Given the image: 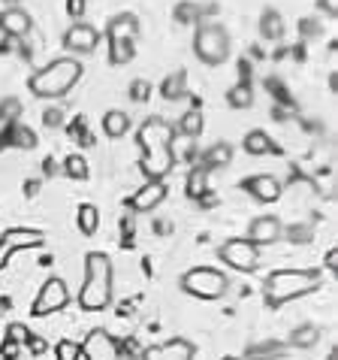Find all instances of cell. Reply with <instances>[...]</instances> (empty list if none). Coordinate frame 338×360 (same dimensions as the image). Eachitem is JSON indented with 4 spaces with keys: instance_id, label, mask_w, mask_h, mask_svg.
Listing matches in <instances>:
<instances>
[{
    "instance_id": "484cf974",
    "label": "cell",
    "mask_w": 338,
    "mask_h": 360,
    "mask_svg": "<svg viewBox=\"0 0 338 360\" xmlns=\"http://www.w3.org/2000/svg\"><path fill=\"white\" fill-rule=\"evenodd\" d=\"M187 94V76L184 73H173L161 82V97L163 100H182Z\"/></svg>"
},
{
    "instance_id": "603a6c76",
    "label": "cell",
    "mask_w": 338,
    "mask_h": 360,
    "mask_svg": "<svg viewBox=\"0 0 338 360\" xmlns=\"http://www.w3.org/2000/svg\"><path fill=\"white\" fill-rule=\"evenodd\" d=\"M293 348H302V352H308V348H314L317 342H320V327L317 324H299L290 330V339H287Z\"/></svg>"
},
{
    "instance_id": "4fadbf2b",
    "label": "cell",
    "mask_w": 338,
    "mask_h": 360,
    "mask_svg": "<svg viewBox=\"0 0 338 360\" xmlns=\"http://www.w3.org/2000/svg\"><path fill=\"white\" fill-rule=\"evenodd\" d=\"M166 197H169L166 179H148V182L139 188L130 200H127V206H130L133 212H154V209L161 206Z\"/></svg>"
},
{
    "instance_id": "83f0119b",
    "label": "cell",
    "mask_w": 338,
    "mask_h": 360,
    "mask_svg": "<svg viewBox=\"0 0 338 360\" xmlns=\"http://www.w3.org/2000/svg\"><path fill=\"white\" fill-rule=\"evenodd\" d=\"M227 103H230L233 109H248V106L254 103V88L248 85V82L233 85L230 91H227Z\"/></svg>"
},
{
    "instance_id": "74e56055",
    "label": "cell",
    "mask_w": 338,
    "mask_h": 360,
    "mask_svg": "<svg viewBox=\"0 0 338 360\" xmlns=\"http://www.w3.org/2000/svg\"><path fill=\"white\" fill-rule=\"evenodd\" d=\"M320 9L326 15H338V0H320Z\"/></svg>"
},
{
    "instance_id": "b9f144b4",
    "label": "cell",
    "mask_w": 338,
    "mask_h": 360,
    "mask_svg": "<svg viewBox=\"0 0 338 360\" xmlns=\"http://www.w3.org/2000/svg\"><path fill=\"white\" fill-rule=\"evenodd\" d=\"M4 4H9V6H13V4H22V0H4Z\"/></svg>"
},
{
    "instance_id": "ffe728a7",
    "label": "cell",
    "mask_w": 338,
    "mask_h": 360,
    "mask_svg": "<svg viewBox=\"0 0 338 360\" xmlns=\"http://www.w3.org/2000/svg\"><path fill=\"white\" fill-rule=\"evenodd\" d=\"M130 127H133L130 115L121 112V109H109V112L103 115V134L112 136V139L127 136V134H130Z\"/></svg>"
},
{
    "instance_id": "6da1fadb",
    "label": "cell",
    "mask_w": 338,
    "mask_h": 360,
    "mask_svg": "<svg viewBox=\"0 0 338 360\" xmlns=\"http://www.w3.org/2000/svg\"><path fill=\"white\" fill-rule=\"evenodd\" d=\"M115 269L109 261L106 252H88L85 255V278L82 288H79L76 303L85 312H103V309L112 306L115 297Z\"/></svg>"
},
{
    "instance_id": "d590c367",
    "label": "cell",
    "mask_w": 338,
    "mask_h": 360,
    "mask_svg": "<svg viewBox=\"0 0 338 360\" xmlns=\"http://www.w3.org/2000/svg\"><path fill=\"white\" fill-rule=\"evenodd\" d=\"M64 118H67V115H64L61 106H48L46 112H43V124H46V127H61Z\"/></svg>"
},
{
    "instance_id": "4316f807",
    "label": "cell",
    "mask_w": 338,
    "mask_h": 360,
    "mask_svg": "<svg viewBox=\"0 0 338 360\" xmlns=\"http://www.w3.org/2000/svg\"><path fill=\"white\" fill-rule=\"evenodd\" d=\"M187 197L191 200H203L205 194H208V173L203 167H196V169H191V176H187Z\"/></svg>"
},
{
    "instance_id": "277c9868",
    "label": "cell",
    "mask_w": 338,
    "mask_h": 360,
    "mask_svg": "<svg viewBox=\"0 0 338 360\" xmlns=\"http://www.w3.org/2000/svg\"><path fill=\"white\" fill-rule=\"evenodd\" d=\"M142 37V25L133 13H121L106 25V39H109V61L115 67H124L133 61L136 55V39Z\"/></svg>"
},
{
    "instance_id": "1f68e13d",
    "label": "cell",
    "mask_w": 338,
    "mask_h": 360,
    "mask_svg": "<svg viewBox=\"0 0 338 360\" xmlns=\"http://www.w3.org/2000/svg\"><path fill=\"white\" fill-rule=\"evenodd\" d=\"M175 22L178 25H196L200 22V6L196 4H178L175 6Z\"/></svg>"
},
{
    "instance_id": "f35d334b",
    "label": "cell",
    "mask_w": 338,
    "mask_h": 360,
    "mask_svg": "<svg viewBox=\"0 0 338 360\" xmlns=\"http://www.w3.org/2000/svg\"><path fill=\"white\" fill-rule=\"evenodd\" d=\"M326 266L338 269V252H335V248H330V252H326Z\"/></svg>"
},
{
    "instance_id": "ac0fdd59",
    "label": "cell",
    "mask_w": 338,
    "mask_h": 360,
    "mask_svg": "<svg viewBox=\"0 0 338 360\" xmlns=\"http://www.w3.org/2000/svg\"><path fill=\"white\" fill-rule=\"evenodd\" d=\"M0 243H4L9 248V255H13V252H25V248H39L46 243V236L39 233V230H31V227H13L0 236Z\"/></svg>"
},
{
    "instance_id": "8992f818",
    "label": "cell",
    "mask_w": 338,
    "mask_h": 360,
    "mask_svg": "<svg viewBox=\"0 0 338 360\" xmlns=\"http://www.w3.org/2000/svg\"><path fill=\"white\" fill-rule=\"evenodd\" d=\"M182 291L187 297H196V300H221L227 291H230V278H227L224 269H215V266H194L182 273Z\"/></svg>"
},
{
    "instance_id": "8d00e7d4",
    "label": "cell",
    "mask_w": 338,
    "mask_h": 360,
    "mask_svg": "<svg viewBox=\"0 0 338 360\" xmlns=\"http://www.w3.org/2000/svg\"><path fill=\"white\" fill-rule=\"evenodd\" d=\"M67 9H69V13H73L76 18H79V15L85 13V0H67Z\"/></svg>"
},
{
    "instance_id": "9a60e30c",
    "label": "cell",
    "mask_w": 338,
    "mask_h": 360,
    "mask_svg": "<svg viewBox=\"0 0 338 360\" xmlns=\"http://www.w3.org/2000/svg\"><path fill=\"white\" fill-rule=\"evenodd\" d=\"M281 233H284V221L278 215H257L254 221L248 224V239L257 243L260 248L281 243Z\"/></svg>"
},
{
    "instance_id": "ba28073f",
    "label": "cell",
    "mask_w": 338,
    "mask_h": 360,
    "mask_svg": "<svg viewBox=\"0 0 338 360\" xmlns=\"http://www.w3.org/2000/svg\"><path fill=\"white\" fill-rule=\"evenodd\" d=\"M69 303V288L61 276H52V278H46V285L39 288V294L34 300V309L31 312L36 318H43V315H55V312H61V309Z\"/></svg>"
},
{
    "instance_id": "e575fe53",
    "label": "cell",
    "mask_w": 338,
    "mask_h": 360,
    "mask_svg": "<svg viewBox=\"0 0 338 360\" xmlns=\"http://www.w3.org/2000/svg\"><path fill=\"white\" fill-rule=\"evenodd\" d=\"M13 143L15 146H25V148H34L36 146V136L31 127H13Z\"/></svg>"
},
{
    "instance_id": "5bb4252c",
    "label": "cell",
    "mask_w": 338,
    "mask_h": 360,
    "mask_svg": "<svg viewBox=\"0 0 338 360\" xmlns=\"http://www.w3.org/2000/svg\"><path fill=\"white\" fill-rule=\"evenodd\" d=\"M242 188L248 194H251L257 203H278L284 194V185H281V179L272 176V173H254V176H248Z\"/></svg>"
},
{
    "instance_id": "60d3db41",
    "label": "cell",
    "mask_w": 338,
    "mask_h": 360,
    "mask_svg": "<svg viewBox=\"0 0 338 360\" xmlns=\"http://www.w3.org/2000/svg\"><path fill=\"white\" fill-rule=\"evenodd\" d=\"M221 360H245V357H236V354H224Z\"/></svg>"
},
{
    "instance_id": "4dcf8cb0",
    "label": "cell",
    "mask_w": 338,
    "mask_h": 360,
    "mask_svg": "<svg viewBox=\"0 0 338 360\" xmlns=\"http://www.w3.org/2000/svg\"><path fill=\"white\" fill-rule=\"evenodd\" d=\"M64 173L69 179H88V161L82 155H69L64 161Z\"/></svg>"
},
{
    "instance_id": "7c38bea8",
    "label": "cell",
    "mask_w": 338,
    "mask_h": 360,
    "mask_svg": "<svg viewBox=\"0 0 338 360\" xmlns=\"http://www.w3.org/2000/svg\"><path fill=\"white\" fill-rule=\"evenodd\" d=\"M100 46V31L94 25H85V22H76L67 27L64 34V49L69 55H91L94 49Z\"/></svg>"
},
{
    "instance_id": "8fae6325",
    "label": "cell",
    "mask_w": 338,
    "mask_h": 360,
    "mask_svg": "<svg viewBox=\"0 0 338 360\" xmlns=\"http://www.w3.org/2000/svg\"><path fill=\"white\" fill-rule=\"evenodd\" d=\"M196 357V345L184 336H173L166 342L148 345L142 352V360H194Z\"/></svg>"
},
{
    "instance_id": "7a4b0ae2",
    "label": "cell",
    "mask_w": 338,
    "mask_h": 360,
    "mask_svg": "<svg viewBox=\"0 0 338 360\" xmlns=\"http://www.w3.org/2000/svg\"><path fill=\"white\" fill-rule=\"evenodd\" d=\"M79 79H82V64H79L73 55H64V58L48 61L46 67H39L36 73L27 79V88H31V94L39 100H61L79 85Z\"/></svg>"
},
{
    "instance_id": "f1b7e54d",
    "label": "cell",
    "mask_w": 338,
    "mask_h": 360,
    "mask_svg": "<svg viewBox=\"0 0 338 360\" xmlns=\"http://www.w3.org/2000/svg\"><path fill=\"white\" fill-rule=\"evenodd\" d=\"M281 239H287V243H311L314 230H311V224H293V227H284Z\"/></svg>"
},
{
    "instance_id": "3957f363",
    "label": "cell",
    "mask_w": 338,
    "mask_h": 360,
    "mask_svg": "<svg viewBox=\"0 0 338 360\" xmlns=\"http://www.w3.org/2000/svg\"><path fill=\"white\" fill-rule=\"evenodd\" d=\"M320 282H323L320 269H278V273L266 278L263 297H266V303L275 309V306H284V303H290V300H299L305 294L317 291Z\"/></svg>"
},
{
    "instance_id": "ab89813d",
    "label": "cell",
    "mask_w": 338,
    "mask_h": 360,
    "mask_svg": "<svg viewBox=\"0 0 338 360\" xmlns=\"http://www.w3.org/2000/svg\"><path fill=\"white\" fill-rule=\"evenodd\" d=\"M6 255H9V248H6L4 243H0V266H4V264H6Z\"/></svg>"
},
{
    "instance_id": "30bf717a",
    "label": "cell",
    "mask_w": 338,
    "mask_h": 360,
    "mask_svg": "<svg viewBox=\"0 0 338 360\" xmlns=\"http://www.w3.org/2000/svg\"><path fill=\"white\" fill-rule=\"evenodd\" d=\"M136 139H139V148H142V152H161V148H169V143H173V124L151 115L142 122Z\"/></svg>"
},
{
    "instance_id": "d6a6232c",
    "label": "cell",
    "mask_w": 338,
    "mask_h": 360,
    "mask_svg": "<svg viewBox=\"0 0 338 360\" xmlns=\"http://www.w3.org/2000/svg\"><path fill=\"white\" fill-rule=\"evenodd\" d=\"M148 97H151V82H148V79H133L130 82V100L133 103H145Z\"/></svg>"
},
{
    "instance_id": "e0dca14e",
    "label": "cell",
    "mask_w": 338,
    "mask_h": 360,
    "mask_svg": "<svg viewBox=\"0 0 338 360\" xmlns=\"http://www.w3.org/2000/svg\"><path fill=\"white\" fill-rule=\"evenodd\" d=\"M175 167V155H173V146L161 148V152H142V161H139V169L148 176V179H166Z\"/></svg>"
},
{
    "instance_id": "44dd1931",
    "label": "cell",
    "mask_w": 338,
    "mask_h": 360,
    "mask_svg": "<svg viewBox=\"0 0 338 360\" xmlns=\"http://www.w3.org/2000/svg\"><path fill=\"white\" fill-rule=\"evenodd\" d=\"M242 148L248 155H254V158H260V155H272L275 152V143H272V136L260 131V127H254V131H248L245 139H242Z\"/></svg>"
},
{
    "instance_id": "d4e9b609",
    "label": "cell",
    "mask_w": 338,
    "mask_h": 360,
    "mask_svg": "<svg viewBox=\"0 0 338 360\" xmlns=\"http://www.w3.org/2000/svg\"><path fill=\"white\" fill-rule=\"evenodd\" d=\"M79 230H82L85 236H94L97 230H100V209H97L94 203H82L79 206Z\"/></svg>"
},
{
    "instance_id": "52a82bcc",
    "label": "cell",
    "mask_w": 338,
    "mask_h": 360,
    "mask_svg": "<svg viewBox=\"0 0 338 360\" xmlns=\"http://www.w3.org/2000/svg\"><path fill=\"white\" fill-rule=\"evenodd\" d=\"M217 257H221L224 266L236 269V273H257L263 264V248L251 243L248 236H236L217 245Z\"/></svg>"
},
{
    "instance_id": "7402d4cb",
    "label": "cell",
    "mask_w": 338,
    "mask_h": 360,
    "mask_svg": "<svg viewBox=\"0 0 338 360\" xmlns=\"http://www.w3.org/2000/svg\"><path fill=\"white\" fill-rule=\"evenodd\" d=\"M260 37L269 39V43H278V39H284V18L278 9H263L260 15Z\"/></svg>"
},
{
    "instance_id": "d6986e66",
    "label": "cell",
    "mask_w": 338,
    "mask_h": 360,
    "mask_svg": "<svg viewBox=\"0 0 338 360\" xmlns=\"http://www.w3.org/2000/svg\"><path fill=\"white\" fill-rule=\"evenodd\" d=\"M233 164V146L230 143H215L212 148L203 152V169L205 173H215V169H227Z\"/></svg>"
},
{
    "instance_id": "f546056e",
    "label": "cell",
    "mask_w": 338,
    "mask_h": 360,
    "mask_svg": "<svg viewBox=\"0 0 338 360\" xmlns=\"http://www.w3.org/2000/svg\"><path fill=\"white\" fill-rule=\"evenodd\" d=\"M18 115H22V100H18V97L0 100V122H4V124H13Z\"/></svg>"
},
{
    "instance_id": "cb8c5ba5",
    "label": "cell",
    "mask_w": 338,
    "mask_h": 360,
    "mask_svg": "<svg viewBox=\"0 0 338 360\" xmlns=\"http://www.w3.org/2000/svg\"><path fill=\"white\" fill-rule=\"evenodd\" d=\"M203 127H205V118H203V109H187V112L182 115V122H178V134L187 136V139H196L203 134Z\"/></svg>"
},
{
    "instance_id": "5b68a950",
    "label": "cell",
    "mask_w": 338,
    "mask_h": 360,
    "mask_svg": "<svg viewBox=\"0 0 338 360\" xmlns=\"http://www.w3.org/2000/svg\"><path fill=\"white\" fill-rule=\"evenodd\" d=\"M233 52L230 31L217 22H205L194 34V55L208 67H221Z\"/></svg>"
},
{
    "instance_id": "836d02e7",
    "label": "cell",
    "mask_w": 338,
    "mask_h": 360,
    "mask_svg": "<svg viewBox=\"0 0 338 360\" xmlns=\"http://www.w3.org/2000/svg\"><path fill=\"white\" fill-rule=\"evenodd\" d=\"M79 357H82V348L76 342H69V339L58 342V360H79Z\"/></svg>"
},
{
    "instance_id": "2e32d148",
    "label": "cell",
    "mask_w": 338,
    "mask_h": 360,
    "mask_svg": "<svg viewBox=\"0 0 338 360\" xmlns=\"http://www.w3.org/2000/svg\"><path fill=\"white\" fill-rule=\"evenodd\" d=\"M31 27H34V18L27 9H22L18 4L13 6H6L4 13H0V31H4L6 37H13V39H22L31 34Z\"/></svg>"
},
{
    "instance_id": "9c48e42d",
    "label": "cell",
    "mask_w": 338,
    "mask_h": 360,
    "mask_svg": "<svg viewBox=\"0 0 338 360\" xmlns=\"http://www.w3.org/2000/svg\"><path fill=\"white\" fill-rule=\"evenodd\" d=\"M79 348H82V360H118L121 357V345H118V339L112 333H106L103 327L88 330L85 342Z\"/></svg>"
}]
</instances>
